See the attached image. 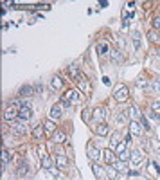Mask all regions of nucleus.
<instances>
[{
    "mask_svg": "<svg viewBox=\"0 0 160 180\" xmlns=\"http://www.w3.org/2000/svg\"><path fill=\"white\" fill-rule=\"evenodd\" d=\"M96 132H97V135H99V137H106V135L110 133V128H108V124L101 122L99 126H97V130H96Z\"/></svg>",
    "mask_w": 160,
    "mask_h": 180,
    "instance_id": "dca6fc26",
    "label": "nucleus"
},
{
    "mask_svg": "<svg viewBox=\"0 0 160 180\" xmlns=\"http://www.w3.org/2000/svg\"><path fill=\"white\" fill-rule=\"evenodd\" d=\"M36 153H38L40 159H45V157H47V155H45V146H43V144H40V146L36 148Z\"/></svg>",
    "mask_w": 160,
    "mask_h": 180,
    "instance_id": "c9c22d12",
    "label": "nucleus"
},
{
    "mask_svg": "<svg viewBox=\"0 0 160 180\" xmlns=\"http://www.w3.org/2000/svg\"><path fill=\"white\" fill-rule=\"evenodd\" d=\"M106 173H108V177H110L112 180H113L115 177H117V175H119V171H117V169H115V168H113L112 164H110V166L106 168Z\"/></svg>",
    "mask_w": 160,
    "mask_h": 180,
    "instance_id": "bb28decb",
    "label": "nucleus"
},
{
    "mask_svg": "<svg viewBox=\"0 0 160 180\" xmlns=\"http://www.w3.org/2000/svg\"><path fill=\"white\" fill-rule=\"evenodd\" d=\"M54 126H56V124H54V121L52 119H47L45 122H43V128H45L47 133H54Z\"/></svg>",
    "mask_w": 160,
    "mask_h": 180,
    "instance_id": "aec40b11",
    "label": "nucleus"
},
{
    "mask_svg": "<svg viewBox=\"0 0 160 180\" xmlns=\"http://www.w3.org/2000/svg\"><path fill=\"white\" fill-rule=\"evenodd\" d=\"M106 115H108V110H106L104 106H97V108H94V112H92V117L97 121V122H103Z\"/></svg>",
    "mask_w": 160,
    "mask_h": 180,
    "instance_id": "39448f33",
    "label": "nucleus"
},
{
    "mask_svg": "<svg viewBox=\"0 0 160 180\" xmlns=\"http://www.w3.org/2000/svg\"><path fill=\"white\" fill-rule=\"evenodd\" d=\"M144 159H146V157H144V151H142V150H135V151H131V164H133V166H140V164H142V162H144Z\"/></svg>",
    "mask_w": 160,
    "mask_h": 180,
    "instance_id": "0eeeda50",
    "label": "nucleus"
},
{
    "mask_svg": "<svg viewBox=\"0 0 160 180\" xmlns=\"http://www.w3.org/2000/svg\"><path fill=\"white\" fill-rule=\"evenodd\" d=\"M128 96H130V90H128V86H120L119 90L113 94V99L117 101V103H124V101L128 99Z\"/></svg>",
    "mask_w": 160,
    "mask_h": 180,
    "instance_id": "20e7f679",
    "label": "nucleus"
},
{
    "mask_svg": "<svg viewBox=\"0 0 160 180\" xmlns=\"http://www.w3.org/2000/svg\"><path fill=\"white\" fill-rule=\"evenodd\" d=\"M41 168H43L45 171H49V169L52 168V160H50V157H45V159H41Z\"/></svg>",
    "mask_w": 160,
    "mask_h": 180,
    "instance_id": "a878e982",
    "label": "nucleus"
},
{
    "mask_svg": "<svg viewBox=\"0 0 160 180\" xmlns=\"http://www.w3.org/2000/svg\"><path fill=\"white\" fill-rule=\"evenodd\" d=\"M148 38H149V41H158V34H157V31H149V33H148Z\"/></svg>",
    "mask_w": 160,
    "mask_h": 180,
    "instance_id": "4c0bfd02",
    "label": "nucleus"
},
{
    "mask_svg": "<svg viewBox=\"0 0 160 180\" xmlns=\"http://www.w3.org/2000/svg\"><path fill=\"white\" fill-rule=\"evenodd\" d=\"M142 132H144V128L140 126L139 121H130V133L133 137H142Z\"/></svg>",
    "mask_w": 160,
    "mask_h": 180,
    "instance_id": "423d86ee",
    "label": "nucleus"
},
{
    "mask_svg": "<svg viewBox=\"0 0 160 180\" xmlns=\"http://www.w3.org/2000/svg\"><path fill=\"white\" fill-rule=\"evenodd\" d=\"M76 81H78V86H79V90L83 94H90L92 92V85H90V81L86 79V76H79Z\"/></svg>",
    "mask_w": 160,
    "mask_h": 180,
    "instance_id": "f03ea898",
    "label": "nucleus"
},
{
    "mask_svg": "<svg viewBox=\"0 0 160 180\" xmlns=\"http://www.w3.org/2000/svg\"><path fill=\"white\" fill-rule=\"evenodd\" d=\"M27 173H29V166H27V162H25V164H20V166H18V175L23 177V175H27Z\"/></svg>",
    "mask_w": 160,
    "mask_h": 180,
    "instance_id": "c756f323",
    "label": "nucleus"
},
{
    "mask_svg": "<svg viewBox=\"0 0 160 180\" xmlns=\"http://www.w3.org/2000/svg\"><path fill=\"white\" fill-rule=\"evenodd\" d=\"M68 74H70V78H74V79H78L81 74H79V67L78 65H70L68 67Z\"/></svg>",
    "mask_w": 160,
    "mask_h": 180,
    "instance_id": "6ab92c4d",
    "label": "nucleus"
},
{
    "mask_svg": "<svg viewBox=\"0 0 160 180\" xmlns=\"http://www.w3.org/2000/svg\"><path fill=\"white\" fill-rule=\"evenodd\" d=\"M119 144H120V133H113L112 139H110V148L113 150V148H117Z\"/></svg>",
    "mask_w": 160,
    "mask_h": 180,
    "instance_id": "4be33fe9",
    "label": "nucleus"
},
{
    "mask_svg": "<svg viewBox=\"0 0 160 180\" xmlns=\"http://www.w3.org/2000/svg\"><path fill=\"white\" fill-rule=\"evenodd\" d=\"M119 173H128V166H126V162H120V160H115L113 164H112Z\"/></svg>",
    "mask_w": 160,
    "mask_h": 180,
    "instance_id": "f3484780",
    "label": "nucleus"
},
{
    "mask_svg": "<svg viewBox=\"0 0 160 180\" xmlns=\"http://www.w3.org/2000/svg\"><path fill=\"white\" fill-rule=\"evenodd\" d=\"M103 155H104V160H106V164H108V166L115 162V155H113V151H112V148H108V150H104V151H103Z\"/></svg>",
    "mask_w": 160,
    "mask_h": 180,
    "instance_id": "4468645a",
    "label": "nucleus"
},
{
    "mask_svg": "<svg viewBox=\"0 0 160 180\" xmlns=\"http://www.w3.org/2000/svg\"><path fill=\"white\" fill-rule=\"evenodd\" d=\"M153 27H155V31H157V29H160V16H157V18L153 20Z\"/></svg>",
    "mask_w": 160,
    "mask_h": 180,
    "instance_id": "ea45409f",
    "label": "nucleus"
},
{
    "mask_svg": "<svg viewBox=\"0 0 160 180\" xmlns=\"http://www.w3.org/2000/svg\"><path fill=\"white\" fill-rule=\"evenodd\" d=\"M56 166H58L60 169H67V168H68V159H67L65 155H58V157H56Z\"/></svg>",
    "mask_w": 160,
    "mask_h": 180,
    "instance_id": "f8f14e48",
    "label": "nucleus"
},
{
    "mask_svg": "<svg viewBox=\"0 0 160 180\" xmlns=\"http://www.w3.org/2000/svg\"><path fill=\"white\" fill-rule=\"evenodd\" d=\"M20 96H23V97H29V96H33V86H31V85H25V86H22V88H20Z\"/></svg>",
    "mask_w": 160,
    "mask_h": 180,
    "instance_id": "b1692460",
    "label": "nucleus"
},
{
    "mask_svg": "<svg viewBox=\"0 0 160 180\" xmlns=\"http://www.w3.org/2000/svg\"><path fill=\"white\" fill-rule=\"evenodd\" d=\"M131 38H133V47H135V51H139L140 49V33L139 31H133V33H131Z\"/></svg>",
    "mask_w": 160,
    "mask_h": 180,
    "instance_id": "a211bd4d",
    "label": "nucleus"
},
{
    "mask_svg": "<svg viewBox=\"0 0 160 180\" xmlns=\"http://www.w3.org/2000/svg\"><path fill=\"white\" fill-rule=\"evenodd\" d=\"M99 157H101V150L99 148H94V146L88 148V159L96 162V160H99Z\"/></svg>",
    "mask_w": 160,
    "mask_h": 180,
    "instance_id": "ddd939ff",
    "label": "nucleus"
},
{
    "mask_svg": "<svg viewBox=\"0 0 160 180\" xmlns=\"http://www.w3.org/2000/svg\"><path fill=\"white\" fill-rule=\"evenodd\" d=\"M22 104H23V101L20 99H11V103H9V108H15V110H20Z\"/></svg>",
    "mask_w": 160,
    "mask_h": 180,
    "instance_id": "cd10ccee",
    "label": "nucleus"
},
{
    "mask_svg": "<svg viewBox=\"0 0 160 180\" xmlns=\"http://www.w3.org/2000/svg\"><path fill=\"white\" fill-rule=\"evenodd\" d=\"M155 151H157V155L160 157V144H157V146H155Z\"/></svg>",
    "mask_w": 160,
    "mask_h": 180,
    "instance_id": "c03bdc74",
    "label": "nucleus"
},
{
    "mask_svg": "<svg viewBox=\"0 0 160 180\" xmlns=\"http://www.w3.org/2000/svg\"><path fill=\"white\" fill-rule=\"evenodd\" d=\"M4 119L7 121V122H16L18 121V110H15V108H7L5 112H4Z\"/></svg>",
    "mask_w": 160,
    "mask_h": 180,
    "instance_id": "6e6552de",
    "label": "nucleus"
},
{
    "mask_svg": "<svg viewBox=\"0 0 160 180\" xmlns=\"http://www.w3.org/2000/svg\"><path fill=\"white\" fill-rule=\"evenodd\" d=\"M49 115H50V119H52V121L60 119L61 115H63V110H61L60 104H54V106H50V110H49Z\"/></svg>",
    "mask_w": 160,
    "mask_h": 180,
    "instance_id": "1a4fd4ad",
    "label": "nucleus"
},
{
    "mask_svg": "<svg viewBox=\"0 0 160 180\" xmlns=\"http://www.w3.org/2000/svg\"><path fill=\"white\" fill-rule=\"evenodd\" d=\"M126 121H128V112L117 114V122H119V124H126Z\"/></svg>",
    "mask_w": 160,
    "mask_h": 180,
    "instance_id": "7c9ffc66",
    "label": "nucleus"
},
{
    "mask_svg": "<svg viewBox=\"0 0 160 180\" xmlns=\"http://www.w3.org/2000/svg\"><path fill=\"white\" fill-rule=\"evenodd\" d=\"M135 85H137L139 88H146V86H148V81L144 79V78H139V79H135Z\"/></svg>",
    "mask_w": 160,
    "mask_h": 180,
    "instance_id": "e433bc0d",
    "label": "nucleus"
},
{
    "mask_svg": "<svg viewBox=\"0 0 160 180\" xmlns=\"http://www.w3.org/2000/svg\"><path fill=\"white\" fill-rule=\"evenodd\" d=\"M83 119H85V121L90 119V112H88V110H86V112H83Z\"/></svg>",
    "mask_w": 160,
    "mask_h": 180,
    "instance_id": "a19ab883",
    "label": "nucleus"
},
{
    "mask_svg": "<svg viewBox=\"0 0 160 180\" xmlns=\"http://www.w3.org/2000/svg\"><path fill=\"white\" fill-rule=\"evenodd\" d=\"M151 117L155 121H160V101H155L151 106Z\"/></svg>",
    "mask_w": 160,
    "mask_h": 180,
    "instance_id": "9b49d317",
    "label": "nucleus"
},
{
    "mask_svg": "<svg viewBox=\"0 0 160 180\" xmlns=\"http://www.w3.org/2000/svg\"><path fill=\"white\" fill-rule=\"evenodd\" d=\"M128 25H130V20L126 18V20L122 22V29H128Z\"/></svg>",
    "mask_w": 160,
    "mask_h": 180,
    "instance_id": "79ce46f5",
    "label": "nucleus"
},
{
    "mask_svg": "<svg viewBox=\"0 0 160 180\" xmlns=\"http://www.w3.org/2000/svg\"><path fill=\"white\" fill-rule=\"evenodd\" d=\"M108 51H110L108 43H104V41H103V43H99V54H103V56H104V54H106Z\"/></svg>",
    "mask_w": 160,
    "mask_h": 180,
    "instance_id": "72a5a7b5",
    "label": "nucleus"
},
{
    "mask_svg": "<svg viewBox=\"0 0 160 180\" xmlns=\"http://www.w3.org/2000/svg\"><path fill=\"white\" fill-rule=\"evenodd\" d=\"M31 108H33V106H31V103H27V101H23V104H22V108L18 110V119H20V121H23V122H25L27 119H31V115H33V112H31Z\"/></svg>",
    "mask_w": 160,
    "mask_h": 180,
    "instance_id": "f257e3e1",
    "label": "nucleus"
},
{
    "mask_svg": "<svg viewBox=\"0 0 160 180\" xmlns=\"http://www.w3.org/2000/svg\"><path fill=\"white\" fill-rule=\"evenodd\" d=\"M92 169H94V173H96V175H97L99 178H103V177H104V171H103V168H101V166L94 164V166H92Z\"/></svg>",
    "mask_w": 160,
    "mask_h": 180,
    "instance_id": "2f4dec72",
    "label": "nucleus"
},
{
    "mask_svg": "<svg viewBox=\"0 0 160 180\" xmlns=\"http://www.w3.org/2000/svg\"><path fill=\"white\" fill-rule=\"evenodd\" d=\"M126 144H128V142H120L119 146H117V148H115V150H117V153H122V151H124V150H128V148H126Z\"/></svg>",
    "mask_w": 160,
    "mask_h": 180,
    "instance_id": "58836bf2",
    "label": "nucleus"
},
{
    "mask_svg": "<svg viewBox=\"0 0 160 180\" xmlns=\"http://www.w3.org/2000/svg\"><path fill=\"white\" fill-rule=\"evenodd\" d=\"M110 58H112V61H115V63H120L122 61V51H119V49H110Z\"/></svg>",
    "mask_w": 160,
    "mask_h": 180,
    "instance_id": "9d476101",
    "label": "nucleus"
},
{
    "mask_svg": "<svg viewBox=\"0 0 160 180\" xmlns=\"http://www.w3.org/2000/svg\"><path fill=\"white\" fill-rule=\"evenodd\" d=\"M130 159H131V151H130V150H124L122 153H119V160L120 162H128Z\"/></svg>",
    "mask_w": 160,
    "mask_h": 180,
    "instance_id": "393cba45",
    "label": "nucleus"
},
{
    "mask_svg": "<svg viewBox=\"0 0 160 180\" xmlns=\"http://www.w3.org/2000/svg\"><path fill=\"white\" fill-rule=\"evenodd\" d=\"M113 40H115V43L119 45V51H124V47H126V43H124V40H122L120 36H113Z\"/></svg>",
    "mask_w": 160,
    "mask_h": 180,
    "instance_id": "f704fd0d",
    "label": "nucleus"
},
{
    "mask_svg": "<svg viewBox=\"0 0 160 180\" xmlns=\"http://www.w3.org/2000/svg\"><path fill=\"white\" fill-rule=\"evenodd\" d=\"M47 173H49V175H52V177H56V178L63 180V177H61V175H60V171H58V168H54V166H52V168H50V169H49Z\"/></svg>",
    "mask_w": 160,
    "mask_h": 180,
    "instance_id": "473e14b6",
    "label": "nucleus"
},
{
    "mask_svg": "<svg viewBox=\"0 0 160 180\" xmlns=\"http://www.w3.org/2000/svg\"><path fill=\"white\" fill-rule=\"evenodd\" d=\"M50 86H52L54 90H58V88H61V86H63V81H61L60 76H54V78L50 79Z\"/></svg>",
    "mask_w": 160,
    "mask_h": 180,
    "instance_id": "412c9836",
    "label": "nucleus"
},
{
    "mask_svg": "<svg viewBox=\"0 0 160 180\" xmlns=\"http://www.w3.org/2000/svg\"><path fill=\"white\" fill-rule=\"evenodd\" d=\"M52 140H54L56 144H63V142L67 140L65 132H54V133H52Z\"/></svg>",
    "mask_w": 160,
    "mask_h": 180,
    "instance_id": "2eb2a0df",
    "label": "nucleus"
},
{
    "mask_svg": "<svg viewBox=\"0 0 160 180\" xmlns=\"http://www.w3.org/2000/svg\"><path fill=\"white\" fill-rule=\"evenodd\" d=\"M43 133H45V128H43V126H36V128H33V137H34V139H41V137H43Z\"/></svg>",
    "mask_w": 160,
    "mask_h": 180,
    "instance_id": "5701e85b",
    "label": "nucleus"
},
{
    "mask_svg": "<svg viewBox=\"0 0 160 180\" xmlns=\"http://www.w3.org/2000/svg\"><path fill=\"white\" fill-rule=\"evenodd\" d=\"M9 151H7V150H4V151H2V168H5V166H7V164H9Z\"/></svg>",
    "mask_w": 160,
    "mask_h": 180,
    "instance_id": "c85d7f7f",
    "label": "nucleus"
},
{
    "mask_svg": "<svg viewBox=\"0 0 160 180\" xmlns=\"http://www.w3.org/2000/svg\"><path fill=\"white\" fill-rule=\"evenodd\" d=\"M128 175H130V177H137V175H139V171H128Z\"/></svg>",
    "mask_w": 160,
    "mask_h": 180,
    "instance_id": "37998d69",
    "label": "nucleus"
},
{
    "mask_svg": "<svg viewBox=\"0 0 160 180\" xmlns=\"http://www.w3.org/2000/svg\"><path fill=\"white\" fill-rule=\"evenodd\" d=\"M11 132L13 133H16V135H25L27 133V126H25V122L23 121H16V122H13L11 124Z\"/></svg>",
    "mask_w": 160,
    "mask_h": 180,
    "instance_id": "7ed1b4c3",
    "label": "nucleus"
}]
</instances>
